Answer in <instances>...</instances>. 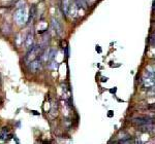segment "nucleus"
<instances>
[{"instance_id":"f257e3e1","label":"nucleus","mask_w":155,"mask_h":144,"mask_svg":"<svg viewBox=\"0 0 155 144\" xmlns=\"http://www.w3.org/2000/svg\"><path fill=\"white\" fill-rule=\"evenodd\" d=\"M40 68H41V56L37 57V58L30 64V70L33 71V72H36L38 70H40Z\"/></svg>"},{"instance_id":"f03ea898","label":"nucleus","mask_w":155,"mask_h":144,"mask_svg":"<svg viewBox=\"0 0 155 144\" xmlns=\"http://www.w3.org/2000/svg\"><path fill=\"white\" fill-rule=\"evenodd\" d=\"M52 25H53V28H54V30L56 31V33H57L58 35H61L62 32H63V28H62L61 24H60L57 20L52 19Z\"/></svg>"},{"instance_id":"7ed1b4c3","label":"nucleus","mask_w":155,"mask_h":144,"mask_svg":"<svg viewBox=\"0 0 155 144\" xmlns=\"http://www.w3.org/2000/svg\"><path fill=\"white\" fill-rule=\"evenodd\" d=\"M151 120L148 117H136V119H133V124H136L139 126H143V125H146V124H150Z\"/></svg>"},{"instance_id":"20e7f679","label":"nucleus","mask_w":155,"mask_h":144,"mask_svg":"<svg viewBox=\"0 0 155 144\" xmlns=\"http://www.w3.org/2000/svg\"><path fill=\"white\" fill-rule=\"evenodd\" d=\"M72 1L71 0H62V6H63V11L64 14H68V10H69V7L71 5Z\"/></svg>"},{"instance_id":"39448f33","label":"nucleus","mask_w":155,"mask_h":144,"mask_svg":"<svg viewBox=\"0 0 155 144\" xmlns=\"http://www.w3.org/2000/svg\"><path fill=\"white\" fill-rule=\"evenodd\" d=\"M56 50H54V49H52L49 53H48V60H50V61H53L54 59H55V56H56Z\"/></svg>"},{"instance_id":"423d86ee","label":"nucleus","mask_w":155,"mask_h":144,"mask_svg":"<svg viewBox=\"0 0 155 144\" xmlns=\"http://www.w3.org/2000/svg\"><path fill=\"white\" fill-rule=\"evenodd\" d=\"M32 39H33V35L32 34H28L27 36V41H26V46L30 47L32 45Z\"/></svg>"},{"instance_id":"0eeeda50","label":"nucleus","mask_w":155,"mask_h":144,"mask_svg":"<svg viewBox=\"0 0 155 144\" xmlns=\"http://www.w3.org/2000/svg\"><path fill=\"white\" fill-rule=\"evenodd\" d=\"M34 15H35V6L32 5V7L30 8V15H29V21L32 20V18L34 17Z\"/></svg>"},{"instance_id":"6e6552de","label":"nucleus","mask_w":155,"mask_h":144,"mask_svg":"<svg viewBox=\"0 0 155 144\" xmlns=\"http://www.w3.org/2000/svg\"><path fill=\"white\" fill-rule=\"evenodd\" d=\"M149 43H150V45H151L152 47H155V35H154V34L149 38Z\"/></svg>"},{"instance_id":"1a4fd4ad","label":"nucleus","mask_w":155,"mask_h":144,"mask_svg":"<svg viewBox=\"0 0 155 144\" xmlns=\"http://www.w3.org/2000/svg\"><path fill=\"white\" fill-rule=\"evenodd\" d=\"M96 51H98V53H101V49H100L99 45H96Z\"/></svg>"},{"instance_id":"9d476101","label":"nucleus","mask_w":155,"mask_h":144,"mask_svg":"<svg viewBox=\"0 0 155 144\" xmlns=\"http://www.w3.org/2000/svg\"><path fill=\"white\" fill-rule=\"evenodd\" d=\"M31 113H32V114H34V115H39V113H38L37 111H35V110H32Z\"/></svg>"},{"instance_id":"9b49d317","label":"nucleus","mask_w":155,"mask_h":144,"mask_svg":"<svg viewBox=\"0 0 155 144\" xmlns=\"http://www.w3.org/2000/svg\"><path fill=\"white\" fill-rule=\"evenodd\" d=\"M116 91H117V89H116V88H115V89H112V90H110V92H111L112 94H113V93H116Z\"/></svg>"},{"instance_id":"f8f14e48","label":"nucleus","mask_w":155,"mask_h":144,"mask_svg":"<svg viewBox=\"0 0 155 144\" xmlns=\"http://www.w3.org/2000/svg\"><path fill=\"white\" fill-rule=\"evenodd\" d=\"M107 77H102V78H101V81H107Z\"/></svg>"},{"instance_id":"ddd939ff","label":"nucleus","mask_w":155,"mask_h":144,"mask_svg":"<svg viewBox=\"0 0 155 144\" xmlns=\"http://www.w3.org/2000/svg\"><path fill=\"white\" fill-rule=\"evenodd\" d=\"M109 112H110V113H109L107 115H109L110 117H111V116H113V111H109Z\"/></svg>"},{"instance_id":"4468645a","label":"nucleus","mask_w":155,"mask_h":144,"mask_svg":"<svg viewBox=\"0 0 155 144\" xmlns=\"http://www.w3.org/2000/svg\"><path fill=\"white\" fill-rule=\"evenodd\" d=\"M153 9H154V10H155V1H154V2H153Z\"/></svg>"}]
</instances>
